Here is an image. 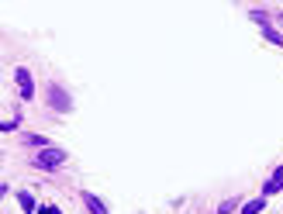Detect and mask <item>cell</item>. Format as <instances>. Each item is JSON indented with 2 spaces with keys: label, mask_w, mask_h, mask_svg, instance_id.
Wrapping results in <instances>:
<instances>
[{
  "label": "cell",
  "mask_w": 283,
  "mask_h": 214,
  "mask_svg": "<svg viewBox=\"0 0 283 214\" xmlns=\"http://www.w3.org/2000/svg\"><path fill=\"white\" fill-rule=\"evenodd\" d=\"M277 190H283V166L273 173V180H270V183H263V194H277Z\"/></svg>",
  "instance_id": "277c9868"
},
{
  "label": "cell",
  "mask_w": 283,
  "mask_h": 214,
  "mask_svg": "<svg viewBox=\"0 0 283 214\" xmlns=\"http://www.w3.org/2000/svg\"><path fill=\"white\" fill-rule=\"evenodd\" d=\"M14 79H17V90H21V97H24V100H31V93H35L31 72H28V70H14Z\"/></svg>",
  "instance_id": "7a4b0ae2"
},
{
  "label": "cell",
  "mask_w": 283,
  "mask_h": 214,
  "mask_svg": "<svg viewBox=\"0 0 283 214\" xmlns=\"http://www.w3.org/2000/svg\"><path fill=\"white\" fill-rule=\"evenodd\" d=\"M49 97H52V107H56V111H70V100H66V93H63L56 83L49 86Z\"/></svg>",
  "instance_id": "3957f363"
},
{
  "label": "cell",
  "mask_w": 283,
  "mask_h": 214,
  "mask_svg": "<svg viewBox=\"0 0 283 214\" xmlns=\"http://www.w3.org/2000/svg\"><path fill=\"white\" fill-rule=\"evenodd\" d=\"M83 204L90 208V214H107V208H104V204H100L93 194H83Z\"/></svg>",
  "instance_id": "5b68a950"
},
{
  "label": "cell",
  "mask_w": 283,
  "mask_h": 214,
  "mask_svg": "<svg viewBox=\"0 0 283 214\" xmlns=\"http://www.w3.org/2000/svg\"><path fill=\"white\" fill-rule=\"evenodd\" d=\"M263 208H266V201L259 197V201H252V204H245V208H242V214H259Z\"/></svg>",
  "instance_id": "8992f818"
},
{
  "label": "cell",
  "mask_w": 283,
  "mask_h": 214,
  "mask_svg": "<svg viewBox=\"0 0 283 214\" xmlns=\"http://www.w3.org/2000/svg\"><path fill=\"white\" fill-rule=\"evenodd\" d=\"M38 214H63V211H59V208H42Z\"/></svg>",
  "instance_id": "ba28073f"
},
{
  "label": "cell",
  "mask_w": 283,
  "mask_h": 214,
  "mask_svg": "<svg viewBox=\"0 0 283 214\" xmlns=\"http://www.w3.org/2000/svg\"><path fill=\"white\" fill-rule=\"evenodd\" d=\"M63 162H66V152H59V148H42L35 155V166H42V169H56Z\"/></svg>",
  "instance_id": "6da1fadb"
},
{
  "label": "cell",
  "mask_w": 283,
  "mask_h": 214,
  "mask_svg": "<svg viewBox=\"0 0 283 214\" xmlns=\"http://www.w3.org/2000/svg\"><path fill=\"white\" fill-rule=\"evenodd\" d=\"M17 201H21L24 211H35V197H31V194H17Z\"/></svg>",
  "instance_id": "52a82bcc"
}]
</instances>
